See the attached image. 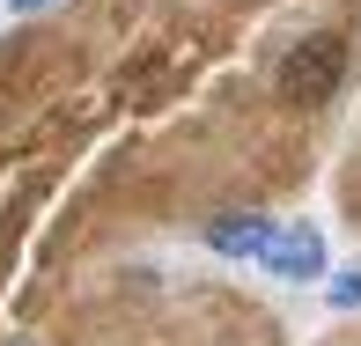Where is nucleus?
I'll return each mask as SVG.
<instances>
[{"label": "nucleus", "instance_id": "obj_1", "mask_svg": "<svg viewBox=\"0 0 361 346\" xmlns=\"http://www.w3.org/2000/svg\"><path fill=\"white\" fill-rule=\"evenodd\" d=\"M339 74H347V37L310 30L302 44H288L281 67H273V89H281V104H295V111H317V104L339 96Z\"/></svg>", "mask_w": 361, "mask_h": 346}, {"label": "nucleus", "instance_id": "obj_2", "mask_svg": "<svg viewBox=\"0 0 361 346\" xmlns=\"http://www.w3.org/2000/svg\"><path fill=\"white\" fill-rule=\"evenodd\" d=\"M258 266H273L281 280H317V273H324V236H317V228H302V221H288V228H273V243H266Z\"/></svg>", "mask_w": 361, "mask_h": 346}, {"label": "nucleus", "instance_id": "obj_3", "mask_svg": "<svg viewBox=\"0 0 361 346\" xmlns=\"http://www.w3.org/2000/svg\"><path fill=\"white\" fill-rule=\"evenodd\" d=\"M273 228L281 221H266V214H214V221H207V243H214L221 258H266Z\"/></svg>", "mask_w": 361, "mask_h": 346}, {"label": "nucleus", "instance_id": "obj_4", "mask_svg": "<svg viewBox=\"0 0 361 346\" xmlns=\"http://www.w3.org/2000/svg\"><path fill=\"white\" fill-rule=\"evenodd\" d=\"M332 309H361V266L332 280Z\"/></svg>", "mask_w": 361, "mask_h": 346}, {"label": "nucleus", "instance_id": "obj_5", "mask_svg": "<svg viewBox=\"0 0 361 346\" xmlns=\"http://www.w3.org/2000/svg\"><path fill=\"white\" fill-rule=\"evenodd\" d=\"M15 15H37V8H59V0H8Z\"/></svg>", "mask_w": 361, "mask_h": 346}]
</instances>
